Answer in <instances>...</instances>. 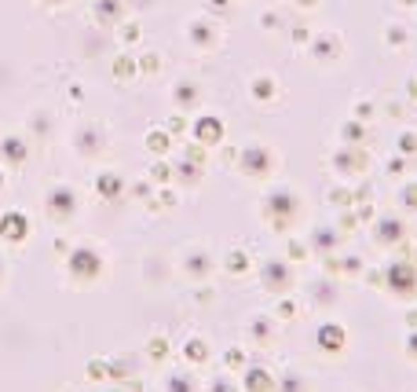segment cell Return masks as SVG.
Wrapping results in <instances>:
<instances>
[{
    "mask_svg": "<svg viewBox=\"0 0 417 392\" xmlns=\"http://www.w3.org/2000/svg\"><path fill=\"white\" fill-rule=\"evenodd\" d=\"M253 92L260 96V103H271V96H275L278 89H275V81H268V77H256V81H253Z\"/></svg>",
    "mask_w": 417,
    "mask_h": 392,
    "instance_id": "6da1fadb",
    "label": "cell"
},
{
    "mask_svg": "<svg viewBox=\"0 0 417 392\" xmlns=\"http://www.w3.org/2000/svg\"><path fill=\"white\" fill-rule=\"evenodd\" d=\"M198 136H202V140H216V136H224V125H216L212 118H205L202 125H198Z\"/></svg>",
    "mask_w": 417,
    "mask_h": 392,
    "instance_id": "7a4b0ae2",
    "label": "cell"
},
{
    "mask_svg": "<svg viewBox=\"0 0 417 392\" xmlns=\"http://www.w3.org/2000/svg\"><path fill=\"white\" fill-rule=\"evenodd\" d=\"M307 4H315V0H307Z\"/></svg>",
    "mask_w": 417,
    "mask_h": 392,
    "instance_id": "3957f363",
    "label": "cell"
}]
</instances>
